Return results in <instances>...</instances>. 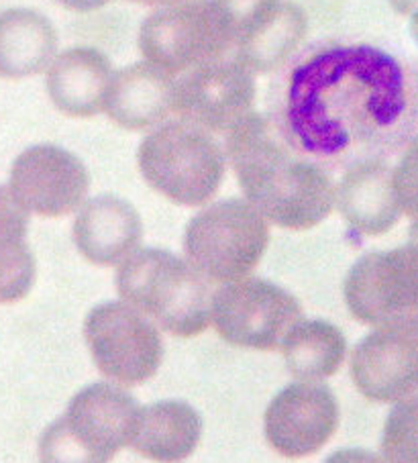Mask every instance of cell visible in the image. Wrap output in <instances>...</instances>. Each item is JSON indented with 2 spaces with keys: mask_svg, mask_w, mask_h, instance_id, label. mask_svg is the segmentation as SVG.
Masks as SVG:
<instances>
[{
  "mask_svg": "<svg viewBox=\"0 0 418 463\" xmlns=\"http://www.w3.org/2000/svg\"><path fill=\"white\" fill-rule=\"evenodd\" d=\"M143 222L131 203L100 194L84 203L74 221V243L94 266L112 268L139 250Z\"/></svg>",
  "mask_w": 418,
  "mask_h": 463,
  "instance_id": "9a60e30c",
  "label": "cell"
},
{
  "mask_svg": "<svg viewBox=\"0 0 418 463\" xmlns=\"http://www.w3.org/2000/svg\"><path fill=\"white\" fill-rule=\"evenodd\" d=\"M255 92L253 71L227 58L176 78L172 110L182 123L227 135L253 113Z\"/></svg>",
  "mask_w": 418,
  "mask_h": 463,
  "instance_id": "8fae6325",
  "label": "cell"
},
{
  "mask_svg": "<svg viewBox=\"0 0 418 463\" xmlns=\"http://www.w3.org/2000/svg\"><path fill=\"white\" fill-rule=\"evenodd\" d=\"M174 86L170 71L149 61L133 63L112 76L104 113L123 129L154 131L174 115Z\"/></svg>",
  "mask_w": 418,
  "mask_h": 463,
  "instance_id": "2e32d148",
  "label": "cell"
},
{
  "mask_svg": "<svg viewBox=\"0 0 418 463\" xmlns=\"http://www.w3.org/2000/svg\"><path fill=\"white\" fill-rule=\"evenodd\" d=\"M139 52L146 61L182 76L233 58L235 33L216 0H190L151 13L141 23Z\"/></svg>",
  "mask_w": 418,
  "mask_h": 463,
  "instance_id": "52a82bcc",
  "label": "cell"
},
{
  "mask_svg": "<svg viewBox=\"0 0 418 463\" xmlns=\"http://www.w3.org/2000/svg\"><path fill=\"white\" fill-rule=\"evenodd\" d=\"M309 19L299 5L282 0L278 13L253 39L233 53L253 74H270L282 68L299 52V45L307 37Z\"/></svg>",
  "mask_w": 418,
  "mask_h": 463,
  "instance_id": "603a6c76",
  "label": "cell"
},
{
  "mask_svg": "<svg viewBox=\"0 0 418 463\" xmlns=\"http://www.w3.org/2000/svg\"><path fill=\"white\" fill-rule=\"evenodd\" d=\"M58 3L62 6H66V9H70V11L90 13V11L100 9V6L110 3V0H58Z\"/></svg>",
  "mask_w": 418,
  "mask_h": 463,
  "instance_id": "83f0119b",
  "label": "cell"
},
{
  "mask_svg": "<svg viewBox=\"0 0 418 463\" xmlns=\"http://www.w3.org/2000/svg\"><path fill=\"white\" fill-rule=\"evenodd\" d=\"M203 417L184 401H159L143 406L137 417L131 447L146 459L182 463L196 451Z\"/></svg>",
  "mask_w": 418,
  "mask_h": 463,
  "instance_id": "d6986e66",
  "label": "cell"
},
{
  "mask_svg": "<svg viewBox=\"0 0 418 463\" xmlns=\"http://www.w3.org/2000/svg\"><path fill=\"white\" fill-rule=\"evenodd\" d=\"M343 294L349 313L364 325L418 317V239L361 255L345 278Z\"/></svg>",
  "mask_w": 418,
  "mask_h": 463,
  "instance_id": "30bf717a",
  "label": "cell"
},
{
  "mask_svg": "<svg viewBox=\"0 0 418 463\" xmlns=\"http://www.w3.org/2000/svg\"><path fill=\"white\" fill-rule=\"evenodd\" d=\"M58 33L45 14L31 9L0 13V78L21 80L50 70Z\"/></svg>",
  "mask_w": 418,
  "mask_h": 463,
  "instance_id": "ffe728a7",
  "label": "cell"
},
{
  "mask_svg": "<svg viewBox=\"0 0 418 463\" xmlns=\"http://www.w3.org/2000/svg\"><path fill=\"white\" fill-rule=\"evenodd\" d=\"M335 203L347 225L361 235H384L400 221L394 170L385 162H364L345 170Z\"/></svg>",
  "mask_w": 418,
  "mask_h": 463,
  "instance_id": "e0dca14e",
  "label": "cell"
},
{
  "mask_svg": "<svg viewBox=\"0 0 418 463\" xmlns=\"http://www.w3.org/2000/svg\"><path fill=\"white\" fill-rule=\"evenodd\" d=\"M29 213L0 186V305H14L35 284V258L27 243Z\"/></svg>",
  "mask_w": 418,
  "mask_h": 463,
  "instance_id": "44dd1931",
  "label": "cell"
},
{
  "mask_svg": "<svg viewBox=\"0 0 418 463\" xmlns=\"http://www.w3.org/2000/svg\"><path fill=\"white\" fill-rule=\"evenodd\" d=\"M235 33V52L268 25L282 0H216Z\"/></svg>",
  "mask_w": 418,
  "mask_h": 463,
  "instance_id": "d4e9b609",
  "label": "cell"
},
{
  "mask_svg": "<svg viewBox=\"0 0 418 463\" xmlns=\"http://www.w3.org/2000/svg\"><path fill=\"white\" fill-rule=\"evenodd\" d=\"M84 337L99 372L117 384L139 386L162 367V333L125 300L94 307L84 321Z\"/></svg>",
  "mask_w": 418,
  "mask_h": 463,
  "instance_id": "ba28073f",
  "label": "cell"
},
{
  "mask_svg": "<svg viewBox=\"0 0 418 463\" xmlns=\"http://www.w3.org/2000/svg\"><path fill=\"white\" fill-rule=\"evenodd\" d=\"M9 190L27 213L52 219L66 217L84 206L90 174L71 151L42 143L14 159Z\"/></svg>",
  "mask_w": 418,
  "mask_h": 463,
  "instance_id": "4fadbf2b",
  "label": "cell"
},
{
  "mask_svg": "<svg viewBox=\"0 0 418 463\" xmlns=\"http://www.w3.org/2000/svg\"><path fill=\"white\" fill-rule=\"evenodd\" d=\"M224 154L245 201L273 225L307 231L333 211L328 172L294 154L268 117L249 113L224 135Z\"/></svg>",
  "mask_w": 418,
  "mask_h": 463,
  "instance_id": "7a4b0ae2",
  "label": "cell"
},
{
  "mask_svg": "<svg viewBox=\"0 0 418 463\" xmlns=\"http://www.w3.org/2000/svg\"><path fill=\"white\" fill-rule=\"evenodd\" d=\"M119 297L174 337H196L211 325V280L167 250L135 251L117 271Z\"/></svg>",
  "mask_w": 418,
  "mask_h": 463,
  "instance_id": "3957f363",
  "label": "cell"
},
{
  "mask_svg": "<svg viewBox=\"0 0 418 463\" xmlns=\"http://www.w3.org/2000/svg\"><path fill=\"white\" fill-rule=\"evenodd\" d=\"M270 243L268 219L243 198L208 204L188 221L184 253L206 280L237 282L260 266Z\"/></svg>",
  "mask_w": 418,
  "mask_h": 463,
  "instance_id": "8992f818",
  "label": "cell"
},
{
  "mask_svg": "<svg viewBox=\"0 0 418 463\" xmlns=\"http://www.w3.org/2000/svg\"><path fill=\"white\" fill-rule=\"evenodd\" d=\"M394 190L402 213L418 221V137L408 143L398 165L394 167Z\"/></svg>",
  "mask_w": 418,
  "mask_h": 463,
  "instance_id": "484cf974",
  "label": "cell"
},
{
  "mask_svg": "<svg viewBox=\"0 0 418 463\" xmlns=\"http://www.w3.org/2000/svg\"><path fill=\"white\" fill-rule=\"evenodd\" d=\"M325 463H385L380 455L367 449H339L331 453Z\"/></svg>",
  "mask_w": 418,
  "mask_h": 463,
  "instance_id": "4316f807",
  "label": "cell"
},
{
  "mask_svg": "<svg viewBox=\"0 0 418 463\" xmlns=\"http://www.w3.org/2000/svg\"><path fill=\"white\" fill-rule=\"evenodd\" d=\"M137 162L156 193L190 209L211 203L227 172V154L213 133L182 121L151 131L141 141Z\"/></svg>",
  "mask_w": 418,
  "mask_h": 463,
  "instance_id": "5b68a950",
  "label": "cell"
},
{
  "mask_svg": "<svg viewBox=\"0 0 418 463\" xmlns=\"http://www.w3.org/2000/svg\"><path fill=\"white\" fill-rule=\"evenodd\" d=\"M268 118L294 154L328 174L385 162L418 131V68L375 43L312 42L273 74Z\"/></svg>",
  "mask_w": 418,
  "mask_h": 463,
  "instance_id": "6da1fadb",
  "label": "cell"
},
{
  "mask_svg": "<svg viewBox=\"0 0 418 463\" xmlns=\"http://www.w3.org/2000/svg\"><path fill=\"white\" fill-rule=\"evenodd\" d=\"M141 406L127 390L96 382L71 398L63 417L39 439L42 463H110L131 445Z\"/></svg>",
  "mask_w": 418,
  "mask_h": 463,
  "instance_id": "277c9868",
  "label": "cell"
},
{
  "mask_svg": "<svg viewBox=\"0 0 418 463\" xmlns=\"http://www.w3.org/2000/svg\"><path fill=\"white\" fill-rule=\"evenodd\" d=\"M107 55L94 47H71L47 70V94L55 109L68 117H94L104 110L112 82Z\"/></svg>",
  "mask_w": 418,
  "mask_h": 463,
  "instance_id": "ac0fdd59",
  "label": "cell"
},
{
  "mask_svg": "<svg viewBox=\"0 0 418 463\" xmlns=\"http://www.w3.org/2000/svg\"><path fill=\"white\" fill-rule=\"evenodd\" d=\"M288 372L300 382H320L335 376L345 362L347 341L339 326L312 318L296 323L282 341Z\"/></svg>",
  "mask_w": 418,
  "mask_h": 463,
  "instance_id": "7402d4cb",
  "label": "cell"
},
{
  "mask_svg": "<svg viewBox=\"0 0 418 463\" xmlns=\"http://www.w3.org/2000/svg\"><path fill=\"white\" fill-rule=\"evenodd\" d=\"M392 9L398 14H416L418 13V0H388Z\"/></svg>",
  "mask_w": 418,
  "mask_h": 463,
  "instance_id": "f1b7e54d",
  "label": "cell"
},
{
  "mask_svg": "<svg viewBox=\"0 0 418 463\" xmlns=\"http://www.w3.org/2000/svg\"><path fill=\"white\" fill-rule=\"evenodd\" d=\"M131 3H139V5H147V6H174V5H184V3H190V0H131Z\"/></svg>",
  "mask_w": 418,
  "mask_h": 463,
  "instance_id": "f546056e",
  "label": "cell"
},
{
  "mask_svg": "<svg viewBox=\"0 0 418 463\" xmlns=\"http://www.w3.org/2000/svg\"><path fill=\"white\" fill-rule=\"evenodd\" d=\"M339 427V404L333 390L315 382H296L273 396L263 430L280 455L302 459L331 441Z\"/></svg>",
  "mask_w": 418,
  "mask_h": 463,
  "instance_id": "5bb4252c",
  "label": "cell"
},
{
  "mask_svg": "<svg viewBox=\"0 0 418 463\" xmlns=\"http://www.w3.org/2000/svg\"><path fill=\"white\" fill-rule=\"evenodd\" d=\"M211 321L231 345L271 351L282 347L288 331L302 321V305L282 286L243 278L213 294Z\"/></svg>",
  "mask_w": 418,
  "mask_h": 463,
  "instance_id": "9c48e42d",
  "label": "cell"
},
{
  "mask_svg": "<svg viewBox=\"0 0 418 463\" xmlns=\"http://www.w3.org/2000/svg\"><path fill=\"white\" fill-rule=\"evenodd\" d=\"M385 463H418V392L396 402L384 425Z\"/></svg>",
  "mask_w": 418,
  "mask_h": 463,
  "instance_id": "cb8c5ba5",
  "label": "cell"
},
{
  "mask_svg": "<svg viewBox=\"0 0 418 463\" xmlns=\"http://www.w3.org/2000/svg\"><path fill=\"white\" fill-rule=\"evenodd\" d=\"M353 384L367 401L390 404L418 392V317L384 323L351 354Z\"/></svg>",
  "mask_w": 418,
  "mask_h": 463,
  "instance_id": "7c38bea8",
  "label": "cell"
}]
</instances>
